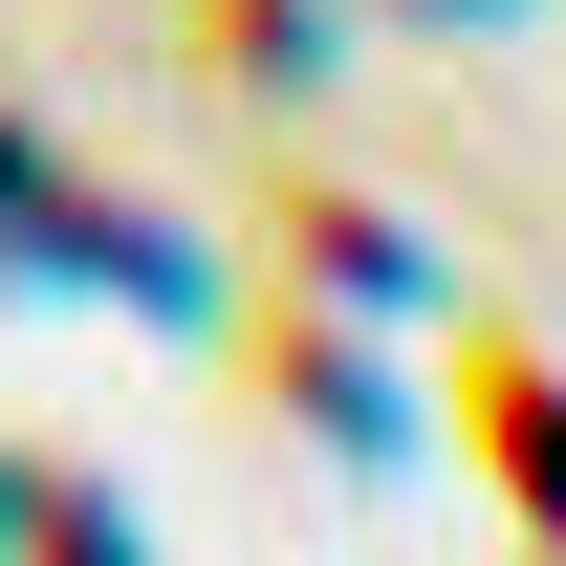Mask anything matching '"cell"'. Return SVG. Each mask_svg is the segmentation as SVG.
Masks as SVG:
<instances>
[{
	"mask_svg": "<svg viewBox=\"0 0 566 566\" xmlns=\"http://www.w3.org/2000/svg\"><path fill=\"white\" fill-rule=\"evenodd\" d=\"M175 22H197V66H218V87H262V66L305 87V0H175Z\"/></svg>",
	"mask_w": 566,
	"mask_h": 566,
	"instance_id": "cell-1",
	"label": "cell"
},
{
	"mask_svg": "<svg viewBox=\"0 0 566 566\" xmlns=\"http://www.w3.org/2000/svg\"><path fill=\"white\" fill-rule=\"evenodd\" d=\"M22 566H153V545H132V501H87V480H44V523H22Z\"/></svg>",
	"mask_w": 566,
	"mask_h": 566,
	"instance_id": "cell-2",
	"label": "cell"
},
{
	"mask_svg": "<svg viewBox=\"0 0 566 566\" xmlns=\"http://www.w3.org/2000/svg\"><path fill=\"white\" fill-rule=\"evenodd\" d=\"M44 197H66V153H44V132H22V109H0V218L44 240Z\"/></svg>",
	"mask_w": 566,
	"mask_h": 566,
	"instance_id": "cell-3",
	"label": "cell"
},
{
	"mask_svg": "<svg viewBox=\"0 0 566 566\" xmlns=\"http://www.w3.org/2000/svg\"><path fill=\"white\" fill-rule=\"evenodd\" d=\"M22 523H44V458H0V566H22Z\"/></svg>",
	"mask_w": 566,
	"mask_h": 566,
	"instance_id": "cell-4",
	"label": "cell"
}]
</instances>
